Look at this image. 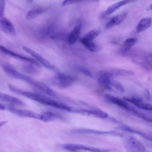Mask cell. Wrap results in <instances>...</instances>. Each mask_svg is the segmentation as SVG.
I'll list each match as a JSON object with an SVG mask.
<instances>
[{
	"mask_svg": "<svg viewBox=\"0 0 152 152\" xmlns=\"http://www.w3.org/2000/svg\"><path fill=\"white\" fill-rule=\"evenodd\" d=\"M23 49L26 52L34 57L46 68L50 70L55 69V68L54 66L52 65L48 61L37 53L26 47H23Z\"/></svg>",
	"mask_w": 152,
	"mask_h": 152,
	"instance_id": "ba28073f",
	"label": "cell"
},
{
	"mask_svg": "<svg viewBox=\"0 0 152 152\" xmlns=\"http://www.w3.org/2000/svg\"><path fill=\"white\" fill-rule=\"evenodd\" d=\"M87 114L91 115L95 117L100 118H106L108 116V115L107 113L103 111L98 110V109L87 110Z\"/></svg>",
	"mask_w": 152,
	"mask_h": 152,
	"instance_id": "44dd1931",
	"label": "cell"
},
{
	"mask_svg": "<svg viewBox=\"0 0 152 152\" xmlns=\"http://www.w3.org/2000/svg\"><path fill=\"white\" fill-rule=\"evenodd\" d=\"M0 52L16 59L29 62L37 66H39L38 62L34 59L15 53L1 45H0Z\"/></svg>",
	"mask_w": 152,
	"mask_h": 152,
	"instance_id": "52a82bcc",
	"label": "cell"
},
{
	"mask_svg": "<svg viewBox=\"0 0 152 152\" xmlns=\"http://www.w3.org/2000/svg\"><path fill=\"white\" fill-rule=\"evenodd\" d=\"M61 147L64 149L71 152H75L79 150H86L94 152L107 151L106 150L76 144H63L61 145Z\"/></svg>",
	"mask_w": 152,
	"mask_h": 152,
	"instance_id": "3957f363",
	"label": "cell"
},
{
	"mask_svg": "<svg viewBox=\"0 0 152 152\" xmlns=\"http://www.w3.org/2000/svg\"><path fill=\"white\" fill-rule=\"evenodd\" d=\"M144 94L145 97L147 100L148 101L151 100V97L150 93L148 89H146L145 90L144 92Z\"/></svg>",
	"mask_w": 152,
	"mask_h": 152,
	"instance_id": "f546056e",
	"label": "cell"
},
{
	"mask_svg": "<svg viewBox=\"0 0 152 152\" xmlns=\"http://www.w3.org/2000/svg\"><path fill=\"white\" fill-rule=\"evenodd\" d=\"M5 1L0 0V19L3 18L5 11Z\"/></svg>",
	"mask_w": 152,
	"mask_h": 152,
	"instance_id": "4316f807",
	"label": "cell"
},
{
	"mask_svg": "<svg viewBox=\"0 0 152 152\" xmlns=\"http://www.w3.org/2000/svg\"><path fill=\"white\" fill-rule=\"evenodd\" d=\"M110 71L113 76H127L132 75L134 74L132 71L123 69H114L110 70Z\"/></svg>",
	"mask_w": 152,
	"mask_h": 152,
	"instance_id": "d6986e66",
	"label": "cell"
},
{
	"mask_svg": "<svg viewBox=\"0 0 152 152\" xmlns=\"http://www.w3.org/2000/svg\"><path fill=\"white\" fill-rule=\"evenodd\" d=\"M133 1L131 0H122L116 2L110 6L102 15L104 17L118 10L121 7Z\"/></svg>",
	"mask_w": 152,
	"mask_h": 152,
	"instance_id": "5bb4252c",
	"label": "cell"
},
{
	"mask_svg": "<svg viewBox=\"0 0 152 152\" xmlns=\"http://www.w3.org/2000/svg\"><path fill=\"white\" fill-rule=\"evenodd\" d=\"M151 18H145L142 19L136 26L137 33H140L149 28L151 24Z\"/></svg>",
	"mask_w": 152,
	"mask_h": 152,
	"instance_id": "e0dca14e",
	"label": "cell"
},
{
	"mask_svg": "<svg viewBox=\"0 0 152 152\" xmlns=\"http://www.w3.org/2000/svg\"><path fill=\"white\" fill-rule=\"evenodd\" d=\"M137 39L135 38H130L126 39L124 44V49L127 51L130 49L137 42Z\"/></svg>",
	"mask_w": 152,
	"mask_h": 152,
	"instance_id": "603a6c76",
	"label": "cell"
},
{
	"mask_svg": "<svg viewBox=\"0 0 152 152\" xmlns=\"http://www.w3.org/2000/svg\"><path fill=\"white\" fill-rule=\"evenodd\" d=\"M109 85L111 88V87H113L121 92H124L125 91V89L123 86L118 81L111 79L110 81Z\"/></svg>",
	"mask_w": 152,
	"mask_h": 152,
	"instance_id": "d4e9b609",
	"label": "cell"
},
{
	"mask_svg": "<svg viewBox=\"0 0 152 152\" xmlns=\"http://www.w3.org/2000/svg\"><path fill=\"white\" fill-rule=\"evenodd\" d=\"M104 96L106 99L110 102L117 105L125 110L128 111L129 110L130 105L125 100L109 94H105Z\"/></svg>",
	"mask_w": 152,
	"mask_h": 152,
	"instance_id": "7c38bea8",
	"label": "cell"
},
{
	"mask_svg": "<svg viewBox=\"0 0 152 152\" xmlns=\"http://www.w3.org/2000/svg\"><path fill=\"white\" fill-rule=\"evenodd\" d=\"M7 108L12 113L21 117L40 119V115L30 110L19 109L11 104L8 105Z\"/></svg>",
	"mask_w": 152,
	"mask_h": 152,
	"instance_id": "5b68a950",
	"label": "cell"
},
{
	"mask_svg": "<svg viewBox=\"0 0 152 152\" xmlns=\"http://www.w3.org/2000/svg\"><path fill=\"white\" fill-rule=\"evenodd\" d=\"M77 0H67L64 1L61 3V6L64 7L78 1Z\"/></svg>",
	"mask_w": 152,
	"mask_h": 152,
	"instance_id": "f1b7e54d",
	"label": "cell"
},
{
	"mask_svg": "<svg viewBox=\"0 0 152 152\" xmlns=\"http://www.w3.org/2000/svg\"><path fill=\"white\" fill-rule=\"evenodd\" d=\"M99 31L97 30H92L88 32L83 38L88 40L92 41L99 34Z\"/></svg>",
	"mask_w": 152,
	"mask_h": 152,
	"instance_id": "cb8c5ba5",
	"label": "cell"
},
{
	"mask_svg": "<svg viewBox=\"0 0 152 152\" xmlns=\"http://www.w3.org/2000/svg\"><path fill=\"white\" fill-rule=\"evenodd\" d=\"M124 147L127 152H146L144 146L136 139L132 137L127 138Z\"/></svg>",
	"mask_w": 152,
	"mask_h": 152,
	"instance_id": "7a4b0ae2",
	"label": "cell"
},
{
	"mask_svg": "<svg viewBox=\"0 0 152 152\" xmlns=\"http://www.w3.org/2000/svg\"><path fill=\"white\" fill-rule=\"evenodd\" d=\"M57 117L53 113L47 111L40 115V119L45 122H49L54 120Z\"/></svg>",
	"mask_w": 152,
	"mask_h": 152,
	"instance_id": "7402d4cb",
	"label": "cell"
},
{
	"mask_svg": "<svg viewBox=\"0 0 152 152\" xmlns=\"http://www.w3.org/2000/svg\"><path fill=\"white\" fill-rule=\"evenodd\" d=\"M5 109V106L3 104H0V110H4Z\"/></svg>",
	"mask_w": 152,
	"mask_h": 152,
	"instance_id": "4dcf8cb0",
	"label": "cell"
},
{
	"mask_svg": "<svg viewBox=\"0 0 152 152\" xmlns=\"http://www.w3.org/2000/svg\"><path fill=\"white\" fill-rule=\"evenodd\" d=\"M127 15L126 12H124L113 17L106 23L105 29H108L113 26L120 24L125 18Z\"/></svg>",
	"mask_w": 152,
	"mask_h": 152,
	"instance_id": "9a60e30c",
	"label": "cell"
},
{
	"mask_svg": "<svg viewBox=\"0 0 152 152\" xmlns=\"http://www.w3.org/2000/svg\"><path fill=\"white\" fill-rule=\"evenodd\" d=\"M132 114L149 122L152 121L151 118L136 108L130 105L128 110Z\"/></svg>",
	"mask_w": 152,
	"mask_h": 152,
	"instance_id": "ac0fdd59",
	"label": "cell"
},
{
	"mask_svg": "<svg viewBox=\"0 0 152 152\" xmlns=\"http://www.w3.org/2000/svg\"><path fill=\"white\" fill-rule=\"evenodd\" d=\"M45 11L42 8H35L29 11L26 15V18L28 19H32L35 18Z\"/></svg>",
	"mask_w": 152,
	"mask_h": 152,
	"instance_id": "ffe728a7",
	"label": "cell"
},
{
	"mask_svg": "<svg viewBox=\"0 0 152 152\" xmlns=\"http://www.w3.org/2000/svg\"><path fill=\"white\" fill-rule=\"evenodd\" d=\"M2 67L7 75L13 78L24 81L34 87L38 83V82L31 77L19 72L10 65L4 64L2 65Z\"/></svg>",
	"mask_w": 152,
	"mask_h": 152,
	"instance_id": "6da1fadb",
	"label": "cell"
},
{
	"mask_svg": "<svg viewBox=\"0 0 152 152\" xmlns=\"http://www.w3.org/2000/svg\"><path fill=\"white\" fill-rule=\"evenodd\" d=\"M80 41L87 49L90 51L96 52L100 49L99 46L92 41L87 40L82 37L80 39Z\"/></svg>",
	"mask_w": 152,
	"mask_h": 152,
	"instance_id": "2e32d148",
	"label": "cell"
},
{
	"mask_svg": "<svg viewBox=\"0 0 152 152\" xmlns=\"http://www.w3.org/2000/svg\"><path fill=\"white\" fill-rule=\"evenodd\" d=\"M81 28V24L79 22L74 28L67 37V41L70 45L74 44L79 38Z\"/></svg>",
	"mask_w": 152,
	"mask_h": 152,
	"instance_id": "4fadbf2b",
	"label": "cell"
},
{
	"mask_svg": "<svg viewBox=\"0 0 152 152\" xmlns=\"http://www.w3.org/2000/svg\"><path fill=\"white\" fill-rule=\"evenodd\" d=\"M78 69L81 72L86 75L90 77H93L92 73L87 69L82 66H79L78 67Z\"/></svg>",
	"mask_w": 152,
	"mask_h": 152,
	"instance_id": "83f0119b",
	"label": "cell"
},
{
	"mask_svg": "<svg viewBox=\"0 0 152 152\" xmlns=\"http://www.w3.org/2000/svg\"><path fill=\"white\" fill-rule=\"evenodd\" d=\"M0 101L20 106H24V102L18 98L11 95L0 92Z\"/></svg>",
	"mask_w": 152,
	"mask_h": 152,
	"instance_id": "8fae6325",
	"label": "cell"
},
{
	"mask_svg": "<svg viewBox=\"0 0 152 152\" xmlns=\"http://www.w3.org/2000/svg\"><path fill=\"white\" fill-rule=\"evenodd\" d=\"M113 75L110 71L100 70L97 72L95 78L96 81L105 88L109 90H112L109 84Z\"/></svg>",
	"mask_w": 152,
	"mask_h": 152,
	"instance_id": "277c9868",
	"label": "cell"
},
{
	"mask_svg": "<svg viewBox=\"0 0 152 152\" xmlns=\"http://www.w3.org/2000/svg\"><path fill=\"white\" fill-rule=\"evenodd\" d=\"M123 98L125 100L132 103L138 108L146 110H152L151 105L150 104L145 103L140 98L137 97H124Z\"/></svg>",
	"mask_w": 152,
	"mask_h": 152,
	"instance_id": "30bf717a",
	"label": "cell"
},
{
	"mask_svg": "<svg viewBox=\"0 0 152 152\" xmlns=\"http://www.w3.org/2000/svg\"><path fill=\"white\" fill-rule=\"evenodd\" d=\"M147 10L148 11H149L152 10V4L149 6Z\"/></svg>",
	"mask_w": 152,
	"mask_h": 152,
	"instance_id": "d6a6232c",
	"label": "cell"
},
{
	"mask_svg": "<svg viewBox=\"0 0 152 152\" xmlns=\"http://www.w3.org/2000/svg\"><path fill=\"white\" fill-rule=\"evenodd\" d=\"M7 122V121H3L0 122V127H1L3 125L6 123Z\"/></svg>",
	"mask_w": 152,
	"mask_h": 152,
	"instance_id": "1f68e13d",
	"label": "cell"
},
{
	"mask_svg": "<svg viewBox=\"0 0 152 152\" xmlns=\"http://www.w3.org/2000/svg\"><path fill=\"white\" fill-rule=\"evenodd\" d=\"M0 31L10 35H15L16 34L15 29L12 23L4 18L0 19Z\"/></svg>",
	"mask_w": 152,
	"mask_h": 152,
	"instance_id": "9c48e42d",
	"label": "cell"
},
{
	"mask_svg": "<svg viewBox=\"0 0 152 152\" xmlns=\"http://www.w3.org/2000/svg\"><path fill=\"white\" fill-rule=\"evenodd\" d=\"M22 69L25 73L28 74H35L37 72L36 69L31 65H25L23 66Z\"/></svg>",
	"mask_w": 152,
	"mask_h": 152,
	"instance_id": "484cf974",
	"label": "cell"
},
{
	"mask_svg": "<svg viewBox=\"0 0 152 152\" xmlns=\"http://www.w3.org/2000/svg\"><path fill=\"white\" fill-rule=\"evenodd\" d=\"M76 78L72 76L63 73L58 74L55 77V82L60 87L65 88L71 85L75 81Z\"/></svg>",
	"mask_w": 152,
	"mask_h": 152,
	"instance_id": "8992f818",
	"label": "cell"
}]
</instances>
